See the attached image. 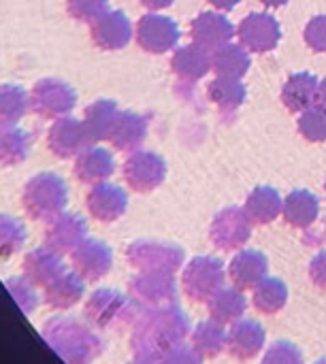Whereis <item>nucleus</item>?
<instances>
[{"mask_svg":"<svg viewBox=\"0 0 326 364\" xmlns=\"http://www.w3.org/2000/svg\"><path fill=\"white\" fill-rule=\"evenodd\" d=\"M190 322L177 303L141 309L139 318L130 326V350L141 356H160L173 346L186 341Z\"/></svg>","mask_w":326,"mask_h":364,"instance_id":"1","label":"nucleus"},{"mask_svg":"<svg viewBox=\"0 0 326 364\" xmlns=\"http://www.w3.org/2000/svg\"><path fill=\"white\" fill-rule=\"evenodd\" d=\"M43 341L66 364H94L102 354L100 337L70 316H56L41 326Z\"/></svg>","mask_w":326,"mask_h":364,"instance_id":"2","label":"nucleus"},{"mask_svg":"<svg viewBox=\"0 0 326 364\" xmlns=\"http://www.w3.org/2000/svg\"><path fill=\"white\" fill-rule=\"evenodd\" d=\"M68 205V186L64 177L51 171L32 175L21 190V207L34 222H49L64 213Z\"/></svg>","mask_w":326,"mask_h":364,"instance_id":"3","label":"nucleus"},{"mask_svg":"<svg viewBox=\"0 0 326 364\" xmlns=\"http://www.w3.org/2000/svg\"><path fill=\"white\" fill-rule=\"evenodd\" d=\"M141 307L130 299L111 288L94 290L85 305L83 316L94 328H126L139 318Z\"/></svg>","mask_w":326,"mask_h":364,"instance_id":"4","label":"nucleus"},{"mask_svg":"<svg viewBox=\"0 0 326 364\" xmlns=\"http://www.w3.org/2000/svg\"><path fill=\"white\" fill-rule=\"evenodd\" d=\"M126 260L139 273H171L175 275L186 260V254L175 243L156 239H139L126 247Z\"/></svg>","mask_w":326,"mask_h":364,"instance_id":"5","label":"nucleus"},{"mask_svg":"<svg viewBox=\"0 0 326 364\" xmlns=\"http://www.w3.org/2000/svg\"><path fill=\"white\" fill-rule=\"evenodd\" d=\"M224 264L214 256H196L182 271L184 294L194 303H209L226 282Z\"/></svg>","mask_w":326,"mask_h":364,"instance_id":"6","label":"nucleus"},{"mask_svg":"<svg viewBox=\"0 0 326 364\" xmlns=\"http://www.w3.org/2000/svg\"><path fill=\"white\" fill-rule=\"evenodd\" d=\"M77 105L75 90L56 77L38 79L28 92V109L43 119H60L70 115Z\"/></svg>","mask_w":326,"mask_h":364,"instance_id":"7","label":"nucleus"},{"mask_svg":"<svg viewBox=\"0 0 326 364\" xmlns=\"http://www.w3.org/2000/svg\"><path fill=\"white\" fill-rule=\"evenodd\" d=\"M122 175L132 192L147 194V192H154L156 188H160L162 181L167 179V162L156 151L137 149V151L128 154V158L122 166Z\"/></svg>","mask_w":326,"mask_h":364,"instance_id":"8","label":"nucleus"},{"mask_svg":"<svg viewBox=\"0 0 326 364\" xmlns=\"http://www.w3.org/2000/svg\"><path fill=\"white\" fill-rule=\"evenodd\" d=\"M128 296L141 307H162L177 299V284L171 273H137L128 282Z\"/></svg>","mask_w":326,"mask_h":364,"instance_id":"9","label":"nucleus"},{"mask_svg":"<svg viewBox=\"0 0 326 364\" xmlns=\"http://www.w3.org/2000/svg\"><path fill=\"white\" fill-rule=\"evenodd\" d=\"M211 243L222 252H239L252 237V222L239 207L222 209L209 228Z\"/></svg>","mask_w":326,"mask_h":364,"instance_id":"10","label":"nucleus"},{"mask_svg":"<svg viewBox=\"0 0 326 364\" xmlns=\"http://www.w3.org/2000/svg\"><path fill=\"white\" fill-rule=\"evenodd\" d=\"M135 38H137V45L143 51L154 53V55H160V53L171 51L177 45V41H179V28L167 15L147 13V15H143L137 21Z\"/></svg>","mask_w":326,"mask_h":364,"instance_id":"11","label":"nucleus"},{"mask_svg":"<svg viewBox=\"0 0 326 364\" xmlns=\"http://www.w3.org/2000/svg\"><path fill=\"white\" fill-rule=\"evenodd\" d=\"M88 132L83 128V122L77 117H60L53 119V124L47 130V147L58 160L77 158L85 147H90Z\"/></svg>","mask_w":326,"mask_h":364,"instance_id":"12","label":"nucleus"},{"mask_svg":"<svg viewBox=\"0 0 326 364\" xmlns=\"http://www.w3.org/2000/svg\"><path fill=\"white\" fill-rule=\"evenodd\" d=\"M43 237L47 247L66 256L73 254L88 239V222L77 213L64 211L47 222Z\"/></svg>","mask_w":326,"mask_h":364,"instance_id":"13","label":"nucleus"},{"mask_svg":"<svg viewBox=\"0 0 326 364\" xmlns=\"http://www.w3.org/2000/svg\"><path fill=\"white\" fill-rule=\"evenodd\" d=\"M70 264L77 275H81L85 282L94 284L100 282L109 275L113 267V252L105 241L98 239H85L73 254H70Z\"/></svg>","mask_w":326,"mask_h":364,"instance_id":"14","label":"nucleus"},{"mask_svg":"<svg viewBox=\"0 0 326 364\" xmlns=\"http://www.w3.org/2000/svg\"><path fill=\"white\" fill-rule=\"evenodd\" d=\"M135 30L124 11H105L90 23V38L102 51H117L126 47Z\"/></svg>","mask_w":326,"mask_h":364,"instance_id":"15","label":"nucleus"},{"mask_svg":"<svg viewBox=\"0 0 326 364\" xmlns=\"http://www.w3.org/2000/svg\"><path fill=\"white\" fill-rule=\"evenodd\" d=\"M85 207L88 213L102 224H111L115 220H120L126 209H128V194L124 188L102 181L92 186V190L85 196Z\"/></svg>","mask_w":326,"mask_h":364,"instance_id":"16","label":"nucleus"},{"mask_svg":"<svg viewBox=\"0 0 326 364\" xmlns=\"http://www.w3.org/2000/svg\"><path fill=\"white\" fill-rule=\"evenodd\" d=\"M237 36L241 47H246L252 53H265L269 49H273L280 43V23L267 15V13H252L248 15L239 28H237Z\"/></svg>","mask_w":326,"mask_h":364,"instance_id":"17","label":"nucleus"},{"mask_svg":"<svg viewBox=\"0 0 326 364\" xmlns=\"http://www.w3.org/2000/svg\"><path fill=\"white\" fill-rule=\"evenodd\" d=\"M226 275L237 290H254L263 279L269 277V260L258 250H239L228 262Z\"/></svg>","mask_w":326,"mask_h":364,"instance_id":"18","label":"nucleus"},{"mask_svg":"<svg viewBox=\"0 0 326 364\" xmlns=\"http://www.w3.org/2000/svg\"><path fill=\"white\" fill-rule=\"evenodd\" d=\"M267 343V331L258 320H250V318H241L239 322H235L228 331V346L226 352L241 360L248 363L252 358H256Z\"/></svg>","mask_w":326,"mask_h":364,"instance_id":"19","label":"nucleus"},{"mask_svg":"<svg viewBox=\"0 0 326 364\" xmlns=\"http://www.w3.org/2000/svg\"><path fill=\"white\" fill-rule=\"evenodd\" d=\"M64 271V256L47 245L30 250L21 260V275L36 288H45Z\"/></svg>","mask_w":326,"mask_h":364,"instance_id":"20","label":"nucleus"},{"mask_svg":"<svg viewBox=\"0 0 326 364\" xmlns=\"http://www.w3.org/2000/svg\"><path fill=\"white\" fill-rule=\"evenodd\" d=\"M73 173H75V179L85 186L102 183L115 173V158L109 149L90 145L75 158Z\"/></svg>","mask_w":326,"mask_h":364,"instance_id":"21","label":"nucleus"},{"mask_svg":"<svg viewBox=\"0 0 326 364\" xmlns=\"http://www.w3.org/2000/svg\"><path fill=\"white\" fill-rule=\"evenodd\" d=\"M83 294H85V279L75 271H64L43 288V303L53 311H66L79 305Z\"/></svg>","mask_w":326,"mask_h":364,"instance_id":"22","label":"nucleus"},{"mask_svg":"<svg viewBox=\"0 0 326 364\" xmlns=\"http://www.w3.org/2000/svg\"><path fill=\"white\" fill-rule=\"evenodd\" d=\"M233 34H235L233 23L224 15H218V13H201L190 26V36L194 45L207 51H216L228 45Z\"/></svg>","mask_w":326,"mask_h":364,"instance_id":"23","label":"nucleus"},{"mask_svg":"<svg viewBox=\"0 0 326 364\" xmlns=\"http://www.w3.org/2000/svg\"><path fill=\"white\" fill-rule=\"evenodd\" d=\"M145 136H147V119L135 111H120L109 132L111 145L117 151H126V154L137 151L145 141Z\"/></svg>","mask_w":326,"mask_h":364,"instance_id":"24","label":"nucleus"},{"mask_svg":"<svg viewBox=\"0 0 326 364\" xmlns=\"http://www.w3.org/2000/svg\"><path fill=\"white\" fill-rule=\"evenodd\" d=\"M282 207H284V200L280 192L269 186H261L248 196L243 211L248 220L252 222V226H267L282 215Z\"/></svg>","mask_w":326,"mask_h":364,"instance_id":"25","label":"nucleus"},{"mask_svg":"<svg viewBox=\"0 0 326 364\" xmlns=\"http://www.w3.org/2000/svg\"><path fill=\"white\" fill-rule=\"evenodd\" d=\"M320 213V200L316 194L307 192V190H295L286 196L284 207H282V215L286 220L288 226L305 230L310 228Z\"/></svg>","mask_w":326,"mask_h":364,"instance_id":"26","label":"nucleus"},{"mask_svg":"<svg viewBox=\"0 0 326 364\" xmlns=\"http://www.w3.org/2000/svg\"><path fill=\"white\" fill-rule=\"evenodd\" d=\"M248 309V299L241 290L233 288H222L209 303H207V311L209 318L222 326H233L235 322H239L246 316Z\"/></svg>","mask_w":326,"mask_h":364,"instance_id":"27","label":"nucleus"},{"mask_svg":"<svg viewBox=\"0 0 326 364\" xmlns=\"http://www.w3.org/2000/svg\"><path fill=\"white\" fill-rule=\"evenodd\" d=\"M171 66H173V73L182 79V81H199L203 79L209 68H211V58H209V51L199 47V45H186V47H179L171 60Z\"/></svg>","mask_w":326,"mask_h":364,"instance_id":"28","label":"nucleus"},{"mask_svg":"<svg viewBox=\"0 0 326 364\" xmlns=\"http://www.w3.org/2000/svg\"><path fill=\"white\" fill-rule=\"evenodd\" d=\"M318 79L310 73H297L293 75L284 90H282V100L284 105L295 111V113H303L305 109L314 107V102L318 100Z\"/></svg>","mask_w":326,"mask_h":364,"instance_id":"29","label":"nucleus"},{"mask_svg":"<svg viewBox=\"0 0 326 364\" xmlns=\"http://www.w3.org/2000/svg\"><path fill=\"white\" fill-rule=\"evenodd\" d=\"M117 105L113 100H94L90 107H85L83 111V128L88 132V139L90 143H98V141H105L109 139V132H111V126L117 117Z\"/></svg>","mask_w":326,"mask_h":364,"instance_id":"30","label":"nucleus"},{"mask_svg":"<svg viewBox=\"0 0 326 364\" xmlns=\"http://www.w3.org/2000/svg\"><path fill=\"white\" fill-rule=\"evenodd\" d=\"M190 346L201 358H218L222 352H226L228 331H224V326L214 320L201 322L190 333Z\"/></svg>","mask_w":326,"mask_h":364,"instance_id":"31","label":"nucleus"},{"mask_svg":"<svg viewBox=\"0 0 326 364\" xmlns=\"http://www.w3.org/2000/svg\"><path fill=\"white\" fill-rule=\"evenodd\" d=\"M32 149V134L17 128L4 126L0 128V166H17L26 162Z\"/></svg>","mask_w":326,"mask_h":364,"instance_id":"32","label":"nucleus"},{"mask_svg":"<svg viewBox=\"0 0 326 364\" xmlns=\"http://www.w3.org/2000/svg\"><path fill=\"white\" fill-rule=\"evenodd\" d=\"M286 303H288V288L278 277H267L252 290V305L258 314L275 316L286 307Z\"/></svg>","mask_w":326,"mask_h":364,"instance_id":"33","label":"nucleus"},{"mask_svg":"<svg viewBox=\"0 0 326 364\" xmlns=\"http://www.w3.org/2000/svg\"><path fill=\"white\" fill-rule=\"evenodd\" d=\"M211 68L218 77L226 79H241L250 68V55L239 45H224L214 51L211 55Z\"/></svg>","mask_w":326,"mask_h":364,"instance_id":"34","label":"nucleus"},{"mask_svg":"<svg viewBox=\"0 0 326 364\" xmlns=\"http://www.w3.org/2000/svg\"><path fill=\"white\" fill-rule=\"evenodd\" d=\"M28 111V92L17 83H0V128L17 126Z\"/></svg>","mask_w":326,"mask_h":364,"instance_id":"35","label":"nucleus"},{"mask_svg":"<svg viewBox=\"0 0 326 364\" xmlns=\"http://www.w3.org/2000/svg\"><path fill=\"white\" fill-rule=\"evenodd\" d=\"M209 98L211 102L218 105L220 111L231 113L237 111L241 107V102L246 100V87L239 83V79H226V77H218L209 83Z\"/></svg>","mask_w":326,"mask_h":364,"instance_id":"36","label":"nucleus"},{"mask_svg":"<svg viewBox=\"0 0 326 364\" xmlns=\"http://www.w3.org/2000/svg\"><path fill=\"white\" fill-rule=\"evenodd\" d=\"M26 239L28 232L23 222L9 213H0V260H9L19 254L26 245Z\"/></svg>","mask_w":326,"mask_h":364,"instance_id":"37","label":"nucleus"},{"mask_svg":"<svg viewBox=\"0 0 326 364\" xmlns=\"http://www.w3.org/2000/svg\"><path fill=\"white\" fill-rule=\"evenodd\" d=\"M4 288H6L9 296L13 299V303L21 309V314L30 316V314L36 311V307H38L36 286L30 284L23 275L21 277H6L4 279Z\"/></svg>","mask_w":326,"mask_h":364,"instance_id":"38","label":"nucleus"},{"mask_svg":"<svg viewBox=\"0 0 326 364\" xmlns=\"http://www.w3.org/2000/svg\"><path fill=\"white\" fill-rule=\"evenodd\" d=\"M299 132L314 143L326 141V109L325 107H310L299 117Z\"/></svg>","mask_w":326,"mask_h":364,"instance_id":"39","label":"nucleus"},{"mask_svg":"<svg viewBox=\"0 0 326 364\" xmlns=\"http://www.w3.org/2000/svg\"><path fill=\"white\" fill-rule=\"evenodd\" d=\"M109 6V0H66V11L73 19L92 23Z\"/></svg>","mask_w":326,"mask_h":364,"instance_id":"40","label":"nucleus"},{"mask_svg":"<svg viewBox=\"0 0 326 364\" xmlns=\"http://www.w3.org/2000/svg\"><path fill=\"white\" fill-rule=\"evenodd\" d=\"M303 352L290 341H275L265 352L263 364H303Z\"/></svg>","mask_w":326,"mask_h":364,"instance_id":"41","label":"nucleus"},{"mask_svg":"<svg viewBox=\"0 0 326 364\" xmlns=\"http://www.w3.org/2000/svg\"><path fill=\"white\" fill-rule=\"evenodd\" d=\"M158 363L160 364H203V358L194 352L192 346H186V343H179V346H173L169 348L167 352H162L158 356Z\"/></svg>","mask_w":326,"mask_h":364,"instance_id":"42","label":"nucleus"},{"mask_svg":"<svg viewBox=\"0 0 326 364\" xmlns=\"http://www.w3.org/2000/svg\"><path fill=\"white\" fill-rule=\"evenodd\" d=\"M305 43L314 49V51H326V15L314 17L307 28H305Z\"/></svg>","mask_w":326,"mask_h":364,"instance_id":"43","label":"nucleus"},{"mask_svg":"<svg viewBox=\"0 0 326 364\" xmlns=\"http://www.w3.org/2000/svg\"><path fill=\"white\" fill-rule=\"evenodd\" d=\"M310 279L316 288L326 290V250L320 252L318 256H314V260L310 264Z\"/></svg>","mask_w":326,"mask_h":364,"instance_id":"44","label":"nucleus"},{"mask_svg":"<svg viewBox=\"0 0 326 364\" xmlns=\"http://www.w3.org/2000/svg\"><path fill=\"white\" fill-rule=\"evenodd\" d=\"M175 0H141V4L149 11V13H156V11H162L167 6H171Z\"/></svg>","mask_w":326,"mask_h":364,"instance_id":"45","label":"nucleus"},{"mask_svg":"<svg viewBox=\"0 0 326 364\" xmlns=\"http://www.w3.org/2000/svg\"><path fill=\"white\" fill-rule=\"evenodd\" d=\"M216 9H220V11H231V9H235L237 6V2L239 0H209Z\"/></svg>","mask_w":326,"mask_h":364,"instance_id":"46","label":"nucleus"},{"mask_svg":"<svg viewBox=\"0 0 326 364\" xmlns=\"http://www.w3.org/2000/svg\"><path fill=\"white\" fill-rule=\"evenodd\" d=\"M128 364H160L158 363V356H141V354H135V358Z\"/></svg>","mask_w":326,"mask_h":364,"instance_id":"47","label":"nucleus"},{"mask_svg":"<svg viewBox=\"0 0 326 364\" xmlns=\"http://www.w3.org/2000/svg\"><path fill=\"white\" fill-rule=\"evenodd\" d=\"M316 102L326 109V79L320 83V85H318V100H316Z\"/></svg>","mask_w":326,"mask_h":364,"instance_id":"48","label":"nucleus"},{"mask_svg":"<svg viewBox=\"0 0 326 364\" xmlns=\"http://www.w3.org/2000/svg\"><path fill=\"white\" fill-rule=\"evenodd\" d=\"M265 6H282V4H286L288 0H261Z\"/></svg>","mask_w":326,"mask_h":364,"instance_id":"49","label":"nucleus"},{"mask_svg":"<svg viewBox=\"0 0 326 364\" xmlns=\"http://www.w3.org/2000/svg\"><path fill=\"white\" fill-rule=\"evenodd\" d=\"M314 364H326V358H320V360H316Z\"/></svg>","mask_w":326,"mask_h":364,"instance_id":"50","label":"nucleus"},{"mask_svg":"<svg viewBox=\"0 0 326 364\" xmlns=\"http://www.w3.org/2000/svg\"><path fill=\"white\" fill-rule=\"evenodd\" d=\"M325 190H326V183H325Z\"/></svg>","mask_w":326,"mask_h":364,"instance_id":"51","label":"nucleus"}]
</instances>
